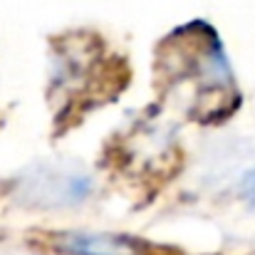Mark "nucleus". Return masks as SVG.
Returning <instances> with one entry per match:
<instances>
[{"label":"nucleus","instance_id":"obj_2","mask_svg":"<svg viewBox=\"0 0 255 255\" xmlns=\"http://www.w3.org/2000/svg\"><path fill=\"white\" fill-rule=\"evenodd\" d=\"M60 251L67 255H146L144 243L122 233L72 231L57 238Z\"/></svg>","mask_w":255,"mask_h":255},{"label":"nucleus","instance_id":"obj_1","mask_svg":"<svg viewBox=\"0 0 255 255\" xmlns=\"http://www.w3.org/2000/svg\"><path fill=\"white\" fill-rule=\"evenodd\" d=\"M89 193H92L89 173L72 164H42L27 171L17 186V196L22 198V203L37 208L70 206L87 198Z\"/></svg>","mask_w":255,"mask_h":255}]
</instances>
